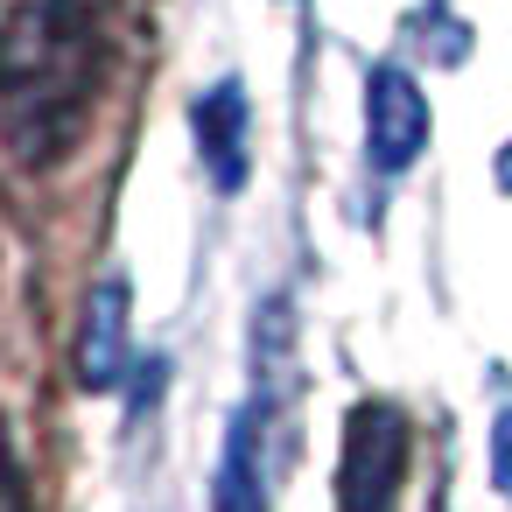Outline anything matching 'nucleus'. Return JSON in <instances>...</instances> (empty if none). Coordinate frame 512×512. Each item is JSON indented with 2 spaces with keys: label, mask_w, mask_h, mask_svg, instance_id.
Listing matches in <instances>:
<instances>
[{
  "label": "nucleus",
  "mask_w": 512,
  "mask_h": 512,
  "mask_svg": "<svg viewBox=\"0 0 512 512\" xmlns=\"http://www.w3.org/2000/svg\"><path fill=\"white\" fill-rule=\"evenodd\" d=\"M106 50L92 0H36L0 22V141L22 162H57L92 113Z\"/></svg>",
  "instance_id": "1"
},
{
  "label": "nucleus",
  "mask_w": 512,
  "mask_h": 512,
  "mask_svg": "<svg viewBox=\"0 0 512 512\" xmlns=\"http://www.w3.org/2000/svg\"><path fill=\"white\" fill-rule=\"evenodd\" d=\"M414 428L393 400H358L337 442V512H393L407 484Z\"/></svg>",
  "instance_id": "2"
},
{
  "label": "nucleus",
  "mask_w": 512,
  "mask_h": 512,
  "mask_svg": "<svg viewBox=\"0 0 512 512\" xmlns=\"http://www.w3.org/2000/svg\"><path fill=\"white\" fill-rule=\"evenodd\" d=\"M428 148V99L400 64L365 71V162L379 176H407Z\"/></svg>",
  "instance_id": "3"
},
{
  "label": "nucleus",
  "mask_w": 512,
  "mask_h": 512,
  "mask_svg": "<svg viewBox=\"0 0 512 512\" xmlns=\"http://www.w3.org/2000/svg\"><path fill=\"white\" fill-rule=\"evenodd\" d=\"M190 127H197V155H204V176L239 197L246 176H253V106H246V85L239 78H218L197 106H190Z\"/></svg>",
  "instance_id": "4"
},
{
  "label": "nucleus",
  "mask_w": 512,
  "mask_h": 512,
  "mask_svg": "<svg viewBox=\"0 0 512 512\" xmlns=\"http://www.w3.org/2000/svg\"><path fill=\"white\" fill-rule=\"evenodd\" d=\"M127 281L106 274L92 295H85V323H78V386L85 393H113L127 379Z\"/></svg>",
  "instance_id": "5"
},
{
  "label": "nucleus",
  "mask_w": 512,
  "mask_h": 512,
  "mask_svg": "<svg viewBox=\"0 0 512 512\" xmlns=\"http://www.w3.org/2000/svg\"><path fill=\"white\" fill-rule=\"evenodd\" d=\"M211 512H267V477H260V414H232L225 456L211 470Z\"/></svg>",
  "instance_id": "6"
},
{
  "label": "nucleus",
  "mask_w": 512,
  "mask_h": 512,
  "mask_svg": "<svg viewBox=\"0 0 512 512\" xmlns=\"http://www.w3.org/2000/svg\"><path fill=\"white\" fill-rule=\"evenodd\" d=\"M414 36H428V57H442V64H463V50H470V29L456 22L449 0H428L421 15H407V43Z\"/></svg>",
  "instance_id": "7"
},
{
  "label": "nucleus",
  "mask_w": 512,
  "mask_h": 512,
  "mask_svg": "<svg viewBox=\"0 0 512 512\" xmlns=\"http://www.w3.org/2000/svg\"><path fill=\"white\" fill-rule=\"evenodd\" d=\"M0 512H29V491H22V470H15V442H8V421H0Z\"/></svg>",
  "instance_id": "8"
},
{
  "label": "nucleus",
  "mask_w": 512,
  "mask_h": 512,
  "mask_svg": "<svg viewBox=\"0 0 512 512\" xmlns=\"http://www.w3.org/2000/svg\"><path fill=\"white\" fill-rule=\"evenodd\" d=\"M491 470H498V484L512 491V407L491 421Z\"/></svg>",
  "instance_id": "9"
},
{
  "label": "nucleus",
  "mask_w": 512,
  "mask_h": 512,
  "mask_svg": "<svg viewBox=\"0 0 512 512\" xmlns=\"http://www.w3.org/2000/svg\"><path fill=\"white\" fill-rule=\"evenodd\" d=\"M498 190H512V148L498 155Z\"/></svg>",
  "instance_id": "10"
}]
</instances>
